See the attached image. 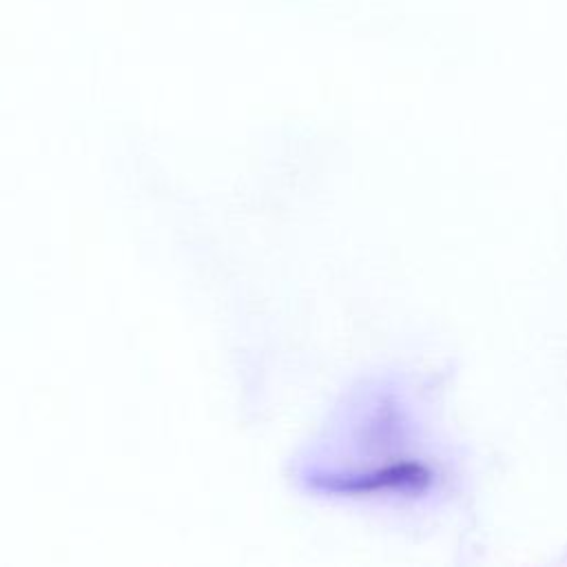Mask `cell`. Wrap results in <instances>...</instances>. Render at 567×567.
I'll return each mask as SVG.
<instances>
[{
    "label": "cell",
    "mask_w": 567,
    "mask_h": 567,
    "mask_svg": "<svg viewBox=\"0 0 567 567\" xmlns=\"http://www.w3.org/2000/svg\"><path fill=\"white\" fill-rule=\"evenodd\" d=\"M432 474L425 465L403 461L392 465H381L374 470H354L343 474H332L317 481L310 489L321 494H341V496H370L383 492H421L430 485Z\"/></svg>",
    "instance_id": "obj_1"
}]
</instances>
